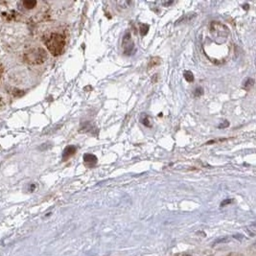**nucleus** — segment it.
<instances>
[{"label": "nucleus", "mask_w": 256, "mask_h": 256, "mask_svg": "<svg viewBox=\"0 0 256 256\" xmlns=\"http://www.w3.org/2000/svg\"><path fill=\"white\" fill-rule=\"evenodd\" d=\"M47 49L53 56H60L65 46V39L62 34L52 33L44 40Z\"/></svg>", "instance_id": "1"}, {"label": "nucleus", "mask_w": 256, "mask_h": 256, "mask_svg": "<svg viewBox=\"0 0 256 256\" xmlns=\"http://www.w3.org/2000/svg\"><path fill=\"white\" fill-rule=\"evenodd\" d=\"M23 59L29 64H33V65L41 64L46 60L47 54L43 48L36 47V48L30 49L29 51H27L25 54H24Z\"/></svg>", "instance_id": "2"}, {"label": "nucleus", "mask_w": 256, "mask_h": 256, "mask_svg": "<svg viewBox=\"0 0 256 256\" xmlns=\"http://www.w3.org/2000/svg\"><path fill=\"white\" fill-rule=\"evenodd\" d=\"M122 46L124 49V54L126 56H132L136 52V48L135 45V42L131 39V36L130 32H127L124 35L123 40H122Z\"/></svg>", "instance_id": "3"}, {"label": "nucleus", "mask_w": 256, "mask_h": 256, "mask_svg": "<svg viewBox=\"0 0 256 256\" xmlns=\"http://www.w3.org/2000/svg\"><path fill=\"white\" fill-rule=\"evenodd\" d=\"M97 161H98V158H97L96 155H94L92 154H85L84 155V165L88 168H93L97 164Z\"/></svg>", "instance_id": "4"}, {"label": "nucleus", "mask_w": 256, "mask_h": 256, "mask_svg": "<svg viewBox=\"0 0 256 256\" xmlns=\"http://www.w3.org/2000/svg\"><path fill=\"white\" fill-rule=\"evenodd\" d=\"M76 151H77V148L75 147V146H73V145L67 146V147H66L63 152V161L67 160L69 157H71L76 153Z\"/></svg>", "instance_id": "5"}, {"label": "nucleus", "mask_w": 256, "mask_h": 256, "mask_svg": "<svg viewBox=\"0 0 256 256\" xmlns=\"http://www.w3.org/2000/svg\"><path fill=\"white\" fill-rule=\"evenodd\" d=\"M93 131H94V127L92 126V124L89 123V122H84V123H83L80 130H79L80 132H92Z\"/></svg>", "instance_id": "6"}, {"label": "nucleus", "mask_w": 256, "mask_h": 256, "mask_svg": "<svg viewBox=\"0 0 256 256\" xmlns=\"http://www.w3.org/2000/svg\"><path fill=\"white\" fill-rule=\"evenodd\" d=\"M140 122L145 126V127H148V128H151L152 127V121H151V118L148 116L147 114H141V117H140Z\"/></svg>", "instance_id": "7"}, {"label": "nucleus", "mask_w": 256, "mask_h": 256, "mask_svg": "<svg viewBox=\"0 0 256 256\" xmlns=\"http://www.w3.org/2000/svg\"><path fill=\"white\" fill-rule=\"evenodd\" d=\"M36 4H38V2L35 1V0H25V1L22 2L23 7L27 10H31V9L35 8Z\"/></svg>", "instance_id": "8"}, {"label": "nucleus", "mask_w": 256, "mask_h": 256, "mask_svg": "<svg viewBox=\"0 0 256 256\" xmlns=\"http://www.w3.org/2000/svg\"><path fill=\"white\" fill-rule=\"evenodd\" d=\"M159 63H160V59L158 58V57H154V58H152V59H151V60L149 62L148 69L153 68V67H155V66L158 65Z\"/></svg>", "instance_id": "9"}, {"label": "nucleus", "mask_w": 256, "mask_h": 256, "mask_svg": "<svg viewBox=\"0 0 256 256\" xmlns=\"http://www.w3.org/2000/svg\"><path fill=\"white\" fill-rule=\"evenodd\" d=\"M149 29H150V26L148 25V24L142 23L141 25H140V34H141V36L147 35L148 32H149Z\"/></svg>", "instance_id": "10"}, {"label": "nucleus", "mask_w": 256, "mask_h": 256, "mask_svg": "<svg viewBox=\"0 0 256 256\" xmlns=\"http://www.w3.org/2000/svg\"><path fill=\"white\" fill-rule=\"evenodd\" d=\"M183 76H184V78H185V80L187 81V82H189V83H192L193 81H194V75H193V73L191 72V71H185L184 73H183Z\"/></svg>", "instance_id": "11"}, {"label": "nucleus", "mask_w": 256, "mask_h": 256, "mask_svg": "<svg viewBox=\"0 0 256 256\" xmlns=\"http://www.w3.org/2000/svg\"><path fill=\"white\" fill-rule=\"evenodd\" d=\"M253 84H254V80L252 78H248L247 80L245 82V84H244V88L245 89H249L251 87H253Z\"/></svg>", "instance_id": "12"}, {"label": "nucleus", "mask_w": 256, "mask_h": 256, "mask_svg": "<svg viewBox=\"0 0 256 256\" xmlns=\"http://www.w3.org/2000/svg\"><path fill=\"white\" fill-rule=\"evenodd\" d=\"M11 94L12 95H14L15 97H20V96H22L23 94H24V92L22 90H18V89H12V91H11Z\"/></svg>", "instance_id": "13"}, {"label": "nucleus", "mask_w": 256, "mask_h": 256, "mask_svg": "<svg viewBox=\"0 0 256 256\" xmlns=\"http://www.w3.org/2000/svg\"><path fill=\"white\" fill-rule=\"evenodd\" d=\"M203 87H197L196 89H195V91H194V96H195V97H200V96L203 95Z\"/></svg>", "instance_id": "14"}, {"label": "nucleus", "mask_w": 256, "mask_h": 256, "mask_svg": "<svg viewBox=\"0 0 256 256\" xmlns=\"http://www.w3.org/2000/svg\"><path fill=\"white\" fill-rule=\"evenodd\" d=\"M228 126H229V122L228 121H224L218 126V128L219 129H224V128H227Z\"/></svg>", "instance_id": "15"}, {"label": "nucleus", "mask_w": 256, "mask_h": 256, "mask_svg": "<svg viewBox=\"0 0 256 256\" xmlns=\"http://www.w3.org/2000/svg\"><path fill=\"white\" fill-rule=\"evenodd\" d=\"M232 202H233V200H232V199H227V200H223V202H222V203H221V206L223 207V206H224V205L230 204V203H232Z\"/></svg>", "instance_id": "16"}, {"label": "nucleus", "mask_w": 256, "mask_h": 256, "mask_svg": "<svg viewBox=\"0 0 256 256\" xmlns=\"http://www.w3.org/2000/svg\"><path fill=\"white\" fill-rule=\"evenodd\" d=\"M5 106H6V102H5L3 97L0 96V108H3Z\"/></svg>", "instance_id": "17"}, {"label": "nucleus", "mask_w": 256, "mask_h": 256, "mask_svg": "<svg viewBox=\"0 0 256 256\" xmlns=\"http://www.w3.org/2000/svg\"><path fill=\"white\" fill-rule=\"evenodd\" d=\"M3 73H4V66L2 64H0V77H2Z\"/></svg>", "instance_id": "18"}, {"label": "nucleus", "mask_w": 256, "mask_h": 256, "mask_svg": "<svg viewBox=\"0 0 256 256\" xmlns=\"http://www.w3.org/2000/svg\"><path fill=\"white\" fill-rule=\"evenodd\" d=\"M227 239H225V238H224V239H220V240H217V241L215 242V244H219V243H224V242H227Z\"/></svg>", "instance_id": "19"}, {"label": "nucleus", "mask_w": 256, "mask_h": 256, "mask_svg": "<svg viewBox=\"0 0 256 256\" xmlns=\"http://www.w3.org/2000/svg\"><path fill=\"white\" fill-rule=\"evenodd\" d=\"M171 4H173V1H169V2H163V5H164V6H168V5H171Z\"/></svg>", "instance_id": "20"}, {"label": "nucleus", "mask_w": 256, "mask_h": 256, "mask_svg": "<svg viewBox=\"0 0 256 256\" xmlns=\"http://www.w3.org/2000/svg\"><path fill=\"white\" fill-rule=\"evenodd\" d=\"M248 8H249V6H248L247 4H246V5H244V9H245V10H247Z\"/></svg>", "instance_id": "21"}, {"label": "nucleus", "mask_w": 256, "mask_h": 256, "mask_svg": "<svg viewBox=\"0 0 256 256\" xmlns=\"http://www.w3.org/2000/svg\"><path fill=\"white\" fill-rule=\"evenodd\" d=\"M92 88H91V87H84V90H91Z\"/></svg>", "instance_id": "22"}]
</instances>
